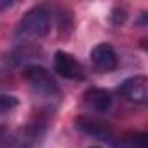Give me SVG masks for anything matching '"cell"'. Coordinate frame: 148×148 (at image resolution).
Wrapping results in <instances>:
<instances>
[{"label": "cell", "mask_w": 148, "mask_h": 148, "mask_svg": "<svg viewBox=\"0 0 148 148\" xmlns=\"http://www.w3.org/2000/svg\"><path fill=\"white\" fill-rule=\"evenodd\" d=\"M47 129V119L42 115L19 129H9L0 124V148H30L44 136Z\"/></svg>", "instance_id": "obj_1"}, {"label": "cell", "mask_w": 148, "mask_h": 148, "mask_svg": "<svg viewBox=\"0 0 148 148\" xmlns=\"http://www.w3.org/2000/svg\"><path fill=\"white\" fill-rule=\"evenodd\" d=\"M52 14L45 5H35L28 9L18 23L16 37L21 40H37L51 32Z\"/></svg>", "instance_id": "obj_2"}, {"label": "cell", "mask_w": 148, "mask_h": 148, "mask_svg": "<svg viewBox=\"0 0 148 148\" xmlns=\"http://www.w3.org/2000/svg\"><path fill=\"white\" fill-rule=\"evenodd\" d=\"M23 77L30 84V87L44 98H54L59 94V87H58L56 80L40 64H26L25 71H23Z\"/></svg>", "instance_id": "obj_3"}, {"label": "cell", "mask_w": 148, "mask_h": 148, "mask_svg": "<svg viewBox=\"0 0 148 148\" xmlns=\"http://www.w3.org/2000/svg\"><path fill=\"white\" fill-rule=\"evenodd\" d=\"M54 70L58 75L68 80H82L86 77L84 66L80 64V61L73 54L64 51H58L54 54Z\"/></svg>", "instance_id": "obj_4"}, {"label": "cell", "mask_w": 148, "mask_h": 148, "mask_svg": "<svg viewBox=\"0 0 148 148\" xmlns=\"http://www.w3.org/2000/svg\"><path fill=\"white\" fill-rule=\"evenodd\" d=\"M117 92L125 98L127 101L131 103H138V105H143L148 101V79L143 77V75H136V77H131V79H125Z\"/></svg>", "instance_id": "obj_5"}, {"label": "cell", "mask_w": 148, "mask_h": 148, "mask_svg": "<svg viewBox=\"0 0 148 148\" xmlns=\"http://www.w3.org/2000/svg\"><path fill=\"white\" fill-rule=\"evenodd\" d=\"M77 127L86 132L87 136H92L99 141H106V143H113L115 141V134H113V129L110 124L99 120V119H94V117H79L77 119Z\"/></svg>", "instance_id": "obj_6"}, {"label": "cell", "mask_w": 148, "mask_h": 148, "mask_svg": "<svg viewBox=\"0 0 148 148\" xmlns=\"http://www.w3.org/2000/svg\"><path fill=\"white\" fill-rule=\"evenodd\" d=\"M91 63L96 68V71L108 73V71L117 70V66H119V56H117L115 49L110 44H98L91 51Z\"/></svg>", "instance_id": "obj_7"}, {"label": "cell", "mask_w": 148, "mask_h": 148, "mask_svg": "<svg viewBox=\"0 0 148 148\" xmlns=\"http://www.w3.org/2000/svg\"><path fill=\"white\" fill-rule=\"evenodd\" d=\"M84 103L89 110L94 112H108L112 108L113 98L106 89L101 87H91L84 92Z\"/></svg>", "instance_id": "obj_8"}, {"label": "cell", "mask_w": 148, "mask_h": 148, "mask_svg": "<svg viewBox=\"0 0 148 148\" xmlns=\"http://www.w3.org/2000/svg\"><path fill=\"white\" fill-rule=\"evenodd\" d=\"M115 148H148L146 132H127L112 143Z\"/></svg>", "instance_id": "obj_9"}, {"label": "cell", "mask_w": 148, "mask_h": 148, "mask_svg": "<svg viewBox=\"0 0 148 148\" xmlns=\"http://www.w3.org/2000/svg\"><path fill=\"white\" fill-rule=\"evenodd\" d=\"M18 105H19V101H18L16 96L0 92V113H9V112H12Z\"/></svg>", "instance_id": "obj_10"}, {"label": "cell", "mask_w": 148, "mask_h": 148, "mask_svg": "<svg viewBox=\"0 0 148 148\" xmlns=\"http://www.w3.org/2000/svg\"><path fill=\"white\" fill-rule=\"evenodd\" d=\"M124 19H125V12L120 11V14H119V11H115V14H113V21H115V25L124 23Z\"/></svg>", "instance_id": "obj_11"}, {"label": "cell", "mask_w": 148, "mask_h": 148, "mask_svg": "<svg viewBox=\"0 0 148 148\" xmlns=\"http://www.w3.org/2000/svg\"><path fill=\"white\" fill-rule=\"evenodd\" d=\"M92 148H98V146H92Z\"/></svg>", "instance_id": "obj_12"}]
</instances>
